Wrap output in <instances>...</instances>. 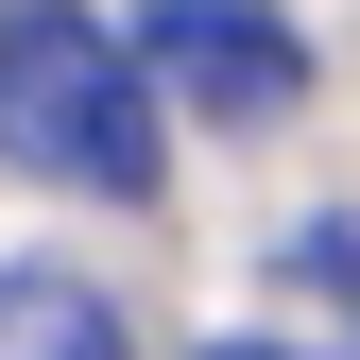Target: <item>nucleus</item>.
I'll return each mask as SVG.
<instances>
[{
	"instance_id": "1",
	"label": "nucleus",
	"mask_w": 360,
	"mask_h": 360,
	"mask_svg": "<svg viewBox=\"0 0 360 360\" xmlns=\"http://www.w3.org/2000/svg\"><path fill=\"white\" fill-rule=\"evenodd\" d=\"M0 155L52 172V189L155 206V172H172L155 86H138V52H120L86 0H18V18H0Z\"/></svg>"
},
{
	"instance_id": "2",
	"label": "nucleus",
	"mask_w": 360,
	"mask_h": 360,
	"mask_svg": "<svg viewBox=\"0 0 360 360\" xmlns=\"http://www.w3.org/2000/svg\"><path fill=\"white\" fill-rule=\"evenodd\" d=\"M120 52H138V86H172V103H206V120H275L309 86V34L275 0H138Z\"/></svg>"
},
{
	"instance_id": "3",
	"label": "nucleus",
	"mask_w": 360,
	"mask_h": 360,
	"mask_svg": "<svg viewBox=\"0 0 360 360\" xmlns=\"http://www.w3.org/2000/svg\"><path fill=\"white\" fill-rule=\"evenodd\" d=\"M0 360H138V326L86 275H0Z\"/></svg>"
},
{
	"instance_id": "4",
	"label": "nucleus",
	"mask_w": 360,
	"mask_h": 360,
	"mask_svg": "<svg viewBox=\"0 0 360 360\" xmlns=\"http://www.w3.org/2000/svg\"><path fill=\"white\" fill-rule=\"evenodd\" d=\"M206 360H309V343H206Z\"/></svg>"
}]
</instances>
